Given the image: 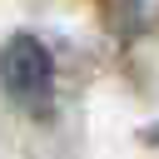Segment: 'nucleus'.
<instances>
[{
	"mask_svg": "<svg viewBox=\"0 0 159 159\" xmlns=\"http://www.w3.org/2000/svg\"><path fill=\"white\" fill-rule=\"evenodd\" d=\"M5 94H10V104L25 109V114H50L55 65H50V50H45L35 35L5 40Z\"/></svg>",
	"mask_w": 159,
	"mask_h": 159,
	"instance_id": "obj_1",
	"label": "nucleus"
}]
</instances>
